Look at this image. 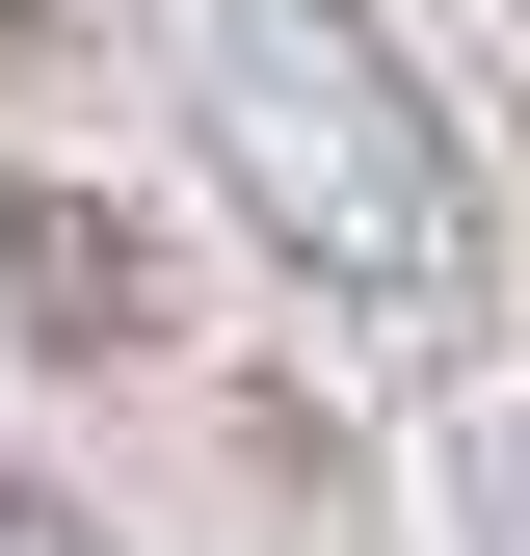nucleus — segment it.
<instances>
[{
	"mask_svg": "<svg viewBox=\"0 0 530 556\" xmlns=\"http://www.w3.org/2000/svg\"><path fill=\"white\" fill-rule=\"evenodd\" d=\"M160 80H186L213 186L265 213V265L318 318H371V344L478 318V132L425 106V53L371 0H160Z\"/></svg>",
	"mask_w": 530,
	"mask_h": 556,
	"instance_id": "f257e3e1",
	"label": "nucleus"
},
{
	"mask_svg": "<svg viewBox=\"0 0 530 556\" xmlns=\"http://www.w3.org/2000/svg\"><path fill=\"white\" fill-rule=\"evenodd\" d=\"M0 371H186V239L80 160H0Z\"/></svg>",
	"mask_w": 530,
	"mask_h": 556,
	"instance_id": "f03ea898",
	"label": "nucleus"
},
{
	"mask_svg": "<svg viewBox=\"0 0 530 556\" xmlns=\"http://www.w3.org/2000/svg\"><path fill=\"white\" fill-rule=\"evenodd\" d=\"M0 556H106V530H80V504H53V477H27V451H0Z\"/></svg>",
	"mask_w": 530,
	"mask_h": 556,
	"instance_id": "7ed1b4c3",
	"label": "nucleus"
},
{
	"mask_svg": "<svg viewBox=\"0 0 530 556\" xmlns=\"http://www.w3.org/2000/svg\"><path fill=\"white\" fill-rule=\"evenodd\" d=\"M53 53H80V0H0V80H53Z\"/></svg>",
	"mask_w": 530,
	"mask_h": 556,
	"instance_id": "20e7f679",
	"label": "nucleus"
}]
</instances>
